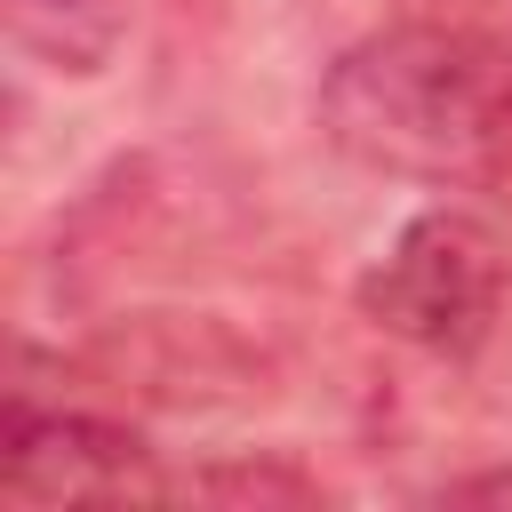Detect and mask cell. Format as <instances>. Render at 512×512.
Instances as JSON below:
<instances>
[{
	"label": "cell",
	"instance_id": "cell-1",
	"mask_svg": "<svg viewBox=\"0 0 512 512\" xmlns=\"http://www.w3.org/2000/svg\"><path fill=\"white\" fill-rule=\"evenodd\" d=\"M320 128L344 160L408 184H512V32L392 24L320 80Z\"/></svg>",
	"mask_w": 512,
	"mask_h": 512
},
{
	"label": "cell",
	"instance_id": "cell-2",
	"mask_svg": "<svg viewBox=\"0 0 512 512\" xmlns=\"http://www.w3.org/2000/svg\"><path fill=\"white\" fill-rule=\"evenodd\" d=\"M352 296L384 336L432 360H472L504 312V240L472 208H416Z\"/></svg>",
	"mask_w": 512,
	"mask_h": 512
},
{
	"label": "cell",
	"instance_id": "cell-3",
	"mask_svg": "<svg viewBox=\"0 0 512 512\" xmlns=\"http://www.w3.org/2000/svg\"><path fill=\"white\" fill-rule=\"evenodd\" d=\"M0 488L8 504H128L168 496V472L152 464L144 432L72 400H32V384H8V432H0Z\"/></svg>",
	"mask_w": 512,
	"mask_h": 512
},
{
	"label": "cell",
	"instance_id": "cell-4",
	"mask_svg": "<svg viewBox=\"0 0 512 512\" xmlns=\"http://www.w3.org/2000/svg\"><path fill=\"white\" fill-rule=\"evenodd\" d=\"M96 368H104L120 392L136 384L144 400H176V408L256 392V360H248L216 320H128V328L96 352Z\"/></svg>",
	"mask_w": 512,
	"mask_h": 512
},
{
	"label": "cell",
	"instance_id": "cell-5",
	"mask_svg": "<svg viewBox=\"0 0 512 512\" xmlns=\"http://www.w3.org/2000/svg\"><path fill=\"white\" fill-rule=\"evenodd\" d=\"M120 32H128V8L120 0H8V40L16 56L48 64V72H104L120 56Z\"/></svg>",
	"mask_w": 512,
	"mask_h": 512
},
{
	"label": "cell",
	"instance_id": "cell-6",
	"mask_svg": "<svg viewBox=\"0 0 512 512\" xmlns=\"http://www.w3.org/2000/svg\"><path fill=\"white\" fill-rule=\"evenodd\" d=\"M168 496H216V504H320V480L288 456H216L192 472H168Z\"/></svg>",
	"mask_w": 512,
	"mask_h": 512
},
{
	"label": "cell",
	"instance_id": "cell-7",
	"mask_svg": "<svg viewBox=\"0 0 512 512\" xmlns=\"http://www.w3.org/2000/svg\"><path fill=\"white\" fill-rule=\"evenodd\" d=\"M440 496H456V504H512V464H504V472H464V480H448Z\"/></svg>",
	"mask_w": 512,
	"mask_h": 512
}]
</instances>
